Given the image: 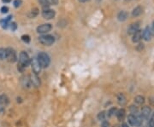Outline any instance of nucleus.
<instances>
[{"instance_id": "nucleus-8", "label": "nucleus", "mask_w": 154, "mask_h": 127, "mask_svg": "<svg viewBox=\"0 0 154 127\" xmlns=\"http://www.w3.org/2000/svg\"><path fill=\"white\" fill-rule=\"evenodd\" d=\"M56 15V12L55 10L53 9H44L42 11V16L43 18L46 19V20H51Z\"/></svg>"}, {"instance_id": "nucleus-31", "label": "nucleus", "mask_w": 154, "mask_h": 127, "mask_svg": "<svg viewBox=\"0 0 154 127\" xmlns=\"http://www.w3.org/2000/svg\"><path fill=\"white\" fill-rule=\"evenodd\" d=\"M50 5H57L58 3V0H46Z\"/></svg>"}, {"instance_id": "nucleus-37", "label": "nucleus", "mask_w": 154, "mask_h": 127, "mask_svg": "<svg viewBox=\"0 0 154 127\" xmlns=\"http://www.w3.org/2000/svg\"><path fill=\"white\" fill-rule=\"evenodd\" d=\"M122 127H129V126H128L126 123H123V126H122Z\"/></svg>"}, {"instance_id": "nucleus-27", "label": "nucleus", "mask_w": 154, "mask_h": 127, "mask_svg": "<svg viewBox=\"0 0 154 127\" xmlns=\"http://www.w3.org/2000/svg\"><path fill=\"white\" fill-rule=\"evenodd\" d=\"M116 113H117V108H111V109L109 110V112H108V117H111V116H113Z\"/></svg>"}, {"instance_id": "nucleus-36", "label": "nucleus", "mask_w": 154, "mask_h": 127, "mask_svg": "<svg viewBox=\"0 0 154 127\" xmlns=\"http://www.w3.org/2000/svg\"><path fill=\"white\" fill-rule=\"evenodd\" d=\"M3 1V3H9L11 0H2Z\"/></svg>"}, {"instance_id": "nucleus-3", "label": "nucleus", "mask_w": 154, "mask_h": 127, "mask_svg": "<svg viewBox=\"0 0 154 127\" xmlns=\"http://www.w3.org/2000/svg\"><path fill=\"white\" fill-rule=\"evenodd\" d=\"M142 117L141 116H137V115H135V114H129V117H128V120H129V123L132 126L135 127H140L142 125Z\"/></svg>"}, {"instance_id": "nucleus-32", "label": "nucleus", "mask_w": 154, "mask_h": 127, "mask_svg": "<svg viewBox=\"0 0 154 127\" xmlns=\"http://www.w3.org/2000/svg\"><path fill=\"white\" fill-rule=\"evenodd\" d=\"M143 49H144V44H143L142 43H140V44L137 45V47H136V50H139V51L142 50Z\"/></svg>"}, {"instance_id": "nucleus-35", "label": "nucleus", "mask_w": 154, "mask_h": 127, "mask_svg": "<svg viewBox=\"0 0 154 127\" xmlns=\"http://www.w3.org/2000/svg\"><path fill=\"white\" fill-rule=\"evenodd\" d=\"M152 32H153V34L154 35V21H153V28H152Z\"/></svg>"}, {"instance_id": "nucleus-21", "label": "nucleus", "mask_w": 154, "mask_h": 127, "mask_svg": "<svg viewBox=\"0 0 154 127\" xmlns=\"http://www.w3.org/2000/svg\"><path fill=\"white\" fill-rule=\"evenodd\" d=\"M135 102L137 104L141 105V104H143V103H145V98H144L142 96H137V97L135 98Z\"/></svg>"}, {"instance_id": "nucleus-4", "label": "nucleus", "mask_w": 154, "mask_h": 127, "mask_svg": "<svg viewBox=\"0 0 154 127\" xmlns=\"http://www.w3.org/2000/svg\"><path fill=\"white\" fill-rule=\"evenodd\" d=\"M30 58L28 54L26 51H21L20 53V57H19V63L20 65H21L23 67H27L29 64H30Z\"/></svg>"}, {"instance_id": "nucleus-24", "label": "nucleus", "mask_w": 154, "mask_h": 127, "mask_svg": "<svg viewBox=\"0 0 154 127\" xmlns=\"http://www.w3.org/2000/svg\"><path fill=\"white\" fill-rule=\"evenodd\" d=\"M21 40H22L23 42L28 44V43L30 42L31 38H30V36H29V35H27V34H26V35H22V36H21Z\"/></svg>"}, {"instance_id": "nucleus-39", "label": "nucleus", "mask_w": 154, "mask_h": 127, "mask_svg": "<svg viewBox=\"0 0 154 127\" xmlns=\"http://www.w3.org/2000/svg\"><path fill=\"white\" fill-rule=\"evenodd\" d=\"M153 120H154V114H153Z\"/></svg>"}, {"instance_id": "nucleus-22", "label": "nucleus", "mask_w": 154, "mask_h": 127, "mask_svg": "<svg viewBox=\"0 0 154 127\" xmlns=\"http://www.w3.org/2000/svg\"><path fill=\"white\" fill-rule=\"evenodd\" d=\"M39 3L41 4L42 8H43V10H44V9H49L50 4H49V3H48L46 0H39Z\"/></svg>"}, {"instance_id": "nucleus-20", "label": "nucleus", "mask_w": 154, "mask_h": 127, "mask_svg": "<svg viewBox=\"0 0 154 127\" xmlns=\"http://www.w3.org/2000/svg\"><path fill=\"white\" fill-rule=\"evenodd\" d=\"M9 103V98L5 95H0V105L7 104Z\"/></svg>"}, {"instance_id": "nucleus-38", "label": "nucleus", "mask_w": 154, "mask_h": 127, "mask_svg": "<svg viewBox=\"0 0 154 127\" xmlns=\"http://www.w3.org/2000/svg\"><path fill=\"white\" fill-rule=\"evenodd\" d=\"M88 0H79V2H81V3H84V2H87Z\"/></svg>"}, {"instance_id": "nucleus-15", "label": "nucleus", "mask_w": 154, "mask_h": 127, "mask_svg": "<svg viewBox=\"0 0 154 127\" xmlns=\"http://www.w3.org/2000/svg\"><path fill=\"white\" fill-rule=\"evenodd\" d=\"M128 16H129V13H128L127 11H125V10L120 11V12L118 13V15H117V18H118V20H119L120 21H126L127 18H128Z\"/></svg>"}, {"instance_id": "nucleus-9", "label": "nucleus", "mask_w": 154, "mask_h": 127, "mask_svg": "<svg viewBox=\"0 0 154 127\" xmlns=\"http://www.w3.org/2000/svg\"><path fill=\"white\" fill-rule=\"evenodd\" d=\"M153 36V32H152V29L149 26H147L143 31H142V38L146 40V41H150Z\"/></svg>"}, {"instance_id": "nucleus-7", "label": "nucleus", "mask_w": 154, "mask_h": 127, "mask_svg": "<svg viewBox=\"0 0 154 127\" xmlns=\"http://www.w3.org/2000/svg\"><path fill=\"white\" fill-rule=\"evenodd\" d=\"M51 25L49 23H45V24H42L40 26H39L37 27V32L41 33V34H45L47 32H49L51 30Z\"/></svg>"}, {"instance_id": "nucleus-16", "label": "nucleus", "mask_w": 154, "mask_h": 127, "mask_svg": "<svg viewBox=\"0 0 154 127\" xmlns=\"http://www.w3.org/2000/svg\"><path fill=\"white\" fill-rule=\"evenodd\" d=\"M11 17H12V15H9L6 19H3V20H1V21H0V24H1V26H2V27H3V29H6V28L9 26V21H10Z\"/></svg>"}, {"instance_id": "nucleus-17", "label": "nucleus", "mask_w": 154, "mask_h": 127, "mask_svg": "<svg viewBox=\"0 0 154 127\" xmlns=\"http://www.w3.org/2000/svg\"><path fill=\"white\" fill-rule=\"evenodd\" d=\"M125 114H126V112H125L124 109H120L116 113V115H117V119L119 120H123V119L125 117Z\"/></svg>"}, {"instance_id": "nucleus-30", "label": "nucleus", "mask_w": 154, "mask_h": 127, "mask_svg": "<svg viewBox=\"0 0 154 127\" xmlns=\"http://www.w3.org/2000/svg\"><path fill=\"white\" fill-rule=\"evenodd\" d=\"M21 0H15L14 1V6L15 7V8H18L19 6H21Z\"/></svg>"}, {"instance_id": "nucleus-13", "label": "nucleus", "mask_w": 154, "mask_h": 127, "mask_svg": "<svg viewBox=\"0 0 154 127\" xmlns=\"http://www.w3.org/2000/svg\"><path fill=\"white\" fill-rule=\"evenodd\" d=\"M143 11H144L143 7H142V6H141V5H139V6L135 7V8L133 9V11H132V15H133L134 17L140 16L141 15H142V14H143Z\"/></svg>"}, {"instance_id": "nucleus-26", "label": "nucleus", "mask_w": 154, "mask_h": 127, "mask_svg": "<svg viewBox=\"0 0 154 127\" xmlns=\"http://www.w3.org/2000/svg\"><path fill=\"white\" fill-rule=\"evenodd\" d=\"M105 115H106V114H105V112H104V111H103V112H100V113L98 114V119H99V120H102V121H103V120H105Z\"/></svg>"}, {"instance_id": "nucleus-14", "label": "nucleus", "mask_w": 154, "mask_h": 127, "mask_svg": "<svg viewBox=\"0 0 154 127\" xmlns=\"http://www.w3.org/2000/svg\"><path fill=\"white\" fill-rule=\"evenodd\" d=\"M141 39H142V31L140 29V30L137 31L135 34H133L132 41H133L134 43H140Z\"/></svg>"}, {"instance_id": "nucleus-12", "label": "nucleus", "mask_w": 154, "mask_h": 127, "mask_svg": "<svg viewBox=\"0 0 154 127\" xmlns=\"http://www.w3.org/2000/svg\"><path fill=\"white\" fill-rule=\"evenodd\" d=\"M151 112H152L151 108L148 106H145L141 109V116L144 119H148L150 114H151Z\"/></svg>"}, {"instance_id": "nucleus-28", "label": "nucleus", "mask_w": 154, "mask_h": 127, "mask_svg": "<svg viewBox=\"0 0 154 127\" xmlns=\"http://www.w3.org/2000/svg\"><path fill=\"white\" fill-rule=\"evenodd\" d=\"M9 26H10V29H11L12 31H15L16 28H17V25H16L15 22H11V23H9Z\"/></svg>"}, {"instance_id": "nucleus-5", "label": "nucleus", "mask_w": 154, "mask_h": 127, "mask_svg": "<svg viewBox=\"0 0 154 127\" xmlns=\"http://www.w3.org/2000/svg\"><path fill=\"white\" fill-rule=\"evenodd\" d=\"M6 59L9 62H11V63H14L16 62V60H17L16 52L14 49H12V48L6 49Z\"/></svg>"}, {"instance_id": "nucleus-29", "label": "nucleus", "mask_w": 154, "mask_h": 127, "mask_svg": "<svg viewBox=\"0 0 154 127\" xmlns=\"http://www.w3.org/2000/svg\"><path fill=\"white\" fill-rule=\"evenodd\" d=\"M1 13H3V14H6V13H8L9 12V8L7 7V6H3L2 8H1Z\"/></svg>"}, {"instance_id": "nucleus-19", "label": "nucleus", "mask_w": 154, "mask_h": 127, "mask_svg": "<svg viewBox=\"0 0 154 127\" xmlns=\"http://www.w3.org/2000/svg\"><path fill=\"white\" fill-rule=\"evenodd\" d=\"M118 103H119V104L122 105V106L126 104L127 100H126V97H125V96H124L123 94H120V95L118 96Z\"/></svg>"}, {"instance_id": "nucleus-33", "label": "nucleus", "mask_w": 154, "mask_h": 127, "mask_svg": "<svg viewBox=\"0 0 154 127\" xmlns=\"http://www.w3.org/2000/svg\"><path fill=\"white\" fill-rule=\"evenodd\" d=\"M147 127H154V120H150V121L147 124Z\"/></svg>"}, {"instance_id": "nucleus-6", "label": "nucleus", "mask_w": 154, "mask_h": 127, "mask_svg": "<svg viewBox=\"0 0 154 127\" xmlns=\"http://www.w3.org/2000/svg\"><path fill=\"white\" fill-rule=\"evenodd\" d=\"M30 64L32 66V69H33V72L36 74L39 73L40 71H41V66L38 61V59L36 57H33L31 61H30Z\"/></svg>"}, {"instance_id": "nucleus-10", "label": "nucleus", "mask_w": 154, "mask_h": 127, "mask_svg": "<svg viewBox=\"0 0 154 127\" xmlns=\"http://www.w3.org/2000/svg\"><path fill=\"white\" fill-rule=\"evenodd\" d=\"M140 30V23L139 22H135V23H133L131 24L129 28H128V33L129 35H133L135 34L137 31Z\"/></svg>"}, {"instance_id": "nucleus-1", "label": "nucleus", "mask_w": 154, "mask_h": 127, "mask_svg": "<svg viewBox=\"0 0 154 127\" xmlns=\"http://www.w3.org/2000/svg\"><path fill=\"white\" fill-rule=\"evenodd\" d=\"M37 59H38V61H39V62L41 67L45 68V67H49L50 62H51V59H50V56H49L46 53H45V52H40V53H39Z\"/></svg>"}, {"instance_id": "nucleus-18", "label": "nucleus", "mask_w": 154, "mask_h": 127, "mask_svg": "<svg viewBox=\"0 0 154 127\" xmlns=\"http://www.w3.org/2000/svg\"><path fill=\"white\" fill-rule=\"evenodd\" d=\"M38 14H39V9L37 8H33V9H32L30 10V12L28 14V16L30 18H34V17H36L38 15Z\"/></svg>"}, {"instance_id": "nucleus-23", "label": "nucleus", "mask_w": 154, "mask_h": 127, "mask_svg": "<svg viewBox=\"0 0 154 127\" xmlns=\"http://www.w3.org/2000/svg\"><path fill=\"white\" fill-rule=\"evenodd\" d=\"M6 59V49L0 48V60Z\"/></svg>"}, {"instance_id": "nucleus-34", "label": "nucleus", "mask_w": 154, "mask_h": 127, "mask_svg": "<svg viewBox=\"0 0 154 127\" xmlns=\"http://www.w3.org/2000/svg\"><path fill=\"white\" fill-rule=\"evenodd\" d=\"M102 127H111V125H110V123H109V122H107V121H104V122L102 123Z\"/></svg>"}, {"instance_id": "nucleus-40", "label": "nucleus", "mask_w": 154, "mask_h": 127, "mask_svg": "<svg viewBox=\"0 0 154 127\" xmlns=\"http://www.w3.org/2000/svg\"><path fill=\"white\" fill-rule=\"evenodd\" d=\"M116 127H119V126H116Z\"/></svg>"}, {"instance_id": "nucleus-11", "label": "nucleus", "mask_w": 154, "mask_h": 127, "mask_svg": "<svg viewBox=\"0 0 154 127\" xmlns=\"http://www.w3.org/2000/svg\"><path fill=\"white\" fill-rule=\"evenodd\" d=\"M30 82L31 84H33V85H35L36 87H39L40 85V80H39V78L38 77V75L34 73H33L31 75H30Z\"/></svg>"}, {"instance_id": "nucleus-25", "label": "nucleus", "mask_w": 154, "mask_h": 127, "mask_svg": "<svg viewBox=\"0 0 154 127\" xmlns=\"http://www.w3.org/2000/svg\"><path fill=\"white\" fill-rule=\"evenodd\" d=\"M129 109H130V112L132 113V114L136 115V114H138V108H137V107L132 105V106H130V108H129Z\"/></svg>"}, {"instance_id": "nucleus-2", "label": "nucleus", "mask_w": 154, "mask_h": 127, "mask_svg": "<svg viewBox=\"0 0 154 127\" xmlns=\"http://www.w3.org/2000/svg\"><path fill=\"white\" fill-rule=\"evenodd\" d=\"M39 42L45 46H50L54 44L55 42V38L52 35L49 34H43L39 37Z\"/></svg>"}]
</instances>
